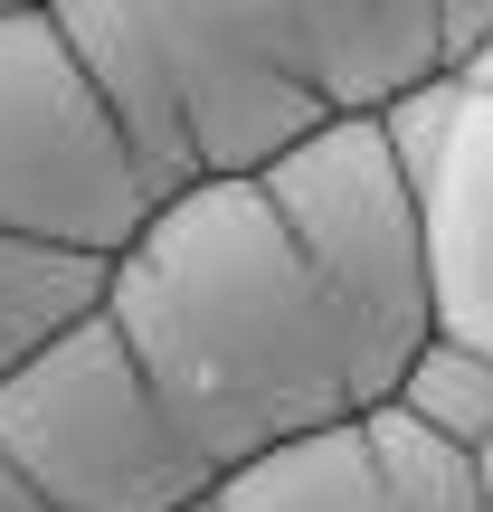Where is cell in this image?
Segmentation results:
<instances>
[{
    "instance_id": "3957f363",
    "label": "cell",
    "mask_w": 493,
    "mask_h": 512,
    "mask_svg": "<svg viewBox=\"0 0 493 512\" xmlns=\"http://www.w3.org/2000/svg\"><path fill=\"white\" fill-rule=\"evenodd\" d=\"M0 456L48 512H200L219 465L171 427L114 313L48 342L0 389Z\"/></svg>"
},
{
    "instance_id": "7a4b0ae2",
    "label": "cell",
    "mask_w": 493,
    "mask_h": 512,
    "mask_svg": "<svg viewBox=\"0 0 493 512\" xmlns=\"http://www.w3.org/2000/svg\"><path fill=\"white\" fill-rule=\"evenodd\" d=\"M323 275L332 313L361 361V408H389L427 342H437V256H427V190L399 171L380 124H323L304 152L256 181Z\"/></svg>"
},
{
    "instance_id": "ac0fdd59",
    "label": "cell",
    "mask_w": 493,
    "mask_h": 512,
    "mask_svg": "<svg viewBox=\"0 0 493 512\" xmlns=\"http://www.w3.org/2000/svg\"><path fill=\"white\" fill-rule=\"evenodd\" d=\"M200 512H219V503H200Z\"/></svg>"
},
{
    "instance_id": "e0dca14e",
    "label": "cell",
    "mask_w": 493,
    "mask_h": 512,
    "mask_svg": "<svg viewBox=\"0 0 493 512\" xmlns=\"http://www.w3.org/2000/svg\"><path fill=\"white\" fill-rule=\"evenodd\" d=\"M484 484H493V446H484Z\"/></svg>"
},
{
    "instance_id": "4fadbf2b",
    "label": "cell",
    "mask_w": 493,
    "mask_h": 512,
    "mask_svg": "<svg viewBox=\"0 0 493 512\" xmlns=\"http://www.w3.org/2000/svg\"><path fill=\"white\" fill-rule=\"evenodd\" d=\"M465 105H475V86L437 76V86H418L408 105H389V114H380L389 152H399V171H408L418 190H427V181L446 171V152H456V133H465Z\"/></svg>"
},
{
    "instance_id": "9c48e42d",
    "label": "cell",
    "mask_w": 493,
    "mask_h": 512,
    "mask_svg": "<svg viewBox=\"0 0 493 512\" xmlns=\"http://www.w3.org/2000/svg\"><path fill=\"white\" fill-rule=\"evenodd\" d=\"M105 275L114 266H95V256H67V247H38V238L0 228V389L48 342H67L76 323L105 313Z\"/></svg>"
},
{
    "instance_id": "6da1fadb",
    "label": "cell",
    "mask_w": 493,
    "mask_h": 512,
    "mask_svg": "<svg viewBox=\"0 0 493 512\" xmlns=\"http://www.w3.org/2000/svg\"><path fill=\"white\" fill-rule=\"evenodd\" d=\"M105 313L219 475L361 418V361L323 275L256 181H200L114 256Z\"/></svg>"
},
{
    "instance_id": "5bb4252c",
    "label": "cell",
    "mask_w": 493,
    "mask_h": 512,
    "mask_svg": "<svg viewBox=\"0 0 493 512\" xmlns=\"http://www.w3.org/2000/svg\"><path fill=\"white\" fill-rule=\"evenodd\" d=\"M437 38H446V76H475L493 57V0H437Z\"/></svg>"
},
{
    "instance_id": "2e32d148",
    "label": "cell",
    "mask_w": 493,
    "mask_h": 512,
    "mask_svg": "<svg viewBox=\"0 0 493 512\" xmlns=\"http://www.w3.org/2000/svg\"><path fill=\"white\" fill-rule=\"evenodd\" d=\"M465 86H475V95H493V57H484V67H475V76H465Z\"/></svg>"
},
{
    "instance_id": "5b68a950",
    "label": "cell",
    "mask_w": 493,
    "mask_h": 512,
    "mask_svg": "<svg viewBox=\"0 0 493 512\" xmlns=\"http://www.w3.org/2000/svg\"><path fill=\"white\" fill-rule=\"evenodd\" d=\"M152 48L171 67L200 181H266L285 152L323 133V105L285 67L266 0H152Z\"/></svg>"
},
{
    "instance_id": "9a60e30c",
    "label": "cell",
    "mask_w": 493,
    "mask_h": 512,
    "mask_svg": "<svg viewBox=\"0 0 493 512\" xmlns=\"http://www.w3.org/2000/svg\"><path fill=\"white\" fill-rule=\"evenodd\" d=\"M0 512H48L29 484H19V465H10V456H0Z\"/></svg>"
},
{
    "instance_id": "8fae6325",
    "label": "cell",
    "mask_w": 493,
    "mask_h": 512,
    "mask_svg": "<svg viewBox=\"0 0 493 512\" xmlns=\"http://www.w3.org/2000/svg\"><path fill=\"white\" fill-rule=\"evenodd\" d=\"M361 446H370V475H380L389 512H493L484 456L427 437L408 408H361Z\"/></svg>"
},
{
    "instance_id": "7c38bea8",
    "label": "cell",
    "mask_w": 493,
    "mask_h": 512,
    "mask_svg": "<svg viewBox=\"0 0 493 512\" xmlns=\"http://www.w3.org/2000/svg\"><path fill=\"white\" fill-rule=\"evenodd\" d=\"M389 408H408L427 437L475 446V456H484V446H493V351L437 332V342L408 361V380H399V399H389Z\"/></svg>"
},
{
    "instance_id": "52a82bcc",
    "label": "cell",
    "mask_w": 493,
    "mask_h": 512,
    "mask_svg": "<svg viewBox=\"0 0 493 512\" xmlns=\"http://www.w3.org/2000/svg\"><path fill=\"white\" fill-rule=\"evenodd\" d=\"M76 57H86L95 95H105L114 133H124L133 171H143L152 209L190 200L200 190V162H190V133H181V105H171V67L152 48V0H57Z\"/></svg>"
},
{
    "instance_id": "30bf717a",
    "label": "cell",
    "mask_w": 493,
    "mask_h": 512,
    "mask_svg": "<svg viewBox=\"0 0 493 512\" xmlns=\"http://www.w3.org/2000/svg\"><path fill=\"white\" fill-rule=\"evenodd\" d=\"M219 512H389L380 503V475H370V446H361V418L351 427H323V437H294L275 456L219 475Z\"/></svg>"
},
{
    "instance_id": "277c9868",
    "label": "cell",
    "mask_w": 493,
    "mask_h": 512,
    "mask_svg": "<svg viewBox=\"0 0 493 512\" xmlns=\"http://www.w3.org/2000/svg\"><path fill=\"white\" fill-rule=\"evenodd\" d=\"M0 228L114 266L152 228V190L57 10L0 0Z\"/></svg>"
},
{
    "instance_id": "ba28073f",
    "label": "cell",
    "mask_w": 493,
    "mask_h": 512,
    "mask_svg": "<svg viewBox=\"0 0 493 512\" xmlns=\"http://www.w3.org/2000/svg\"><path fill=\"white\" fill-rule=\"evenodd\" d=\"M427 256H437V332L493 351V95L465 105L456 152L427 181Z\"/></svg>"
},
{
    "instance_id": "8992f818",
    "label": "cell",
    "mask_w": 493,
    "mask_h": 512,
    "mask_svg": "<svg viewBox=\"0 0 493 512\" xmlns=\"http://www.w3.org/2000/svg\"><path fill=\"white\" fill-rule=\"evenodd\" d=\"M266 19L323 124H380L446 76L437 0H266Z\"/></svg>"
}]
</instances>
